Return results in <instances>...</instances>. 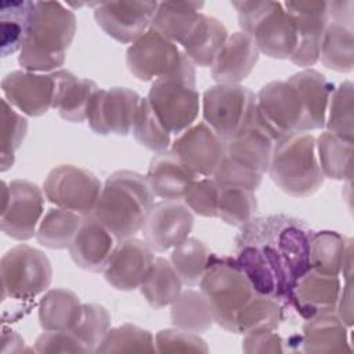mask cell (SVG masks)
<instances>
[{
	"instance_id": "6da1fadb",
	"label": "cell",
	"mask_w": 354,
	"mask_h": 354,
	"mask_svg": "<svg viewBox=\"0 0 354 354\" xmlns=\"http://www.w3.org/2000/svg\"><path fill=\"white\" fill-rule=\"evenodd\" d=\"M76 33V17L59 1H33L18 62L29 72L50 73L64 65Z\"/></svg>"
},
{
	"instance_id": "7a4b0ae2",
	"label": "cell",
	"mask_w": 354,
	"mask_h": 354,
	"mask_svg": "<svg viewBox=\"0 0 354 354\" xmlns=\"http://www.w3.org/2000/svg\"><path fill=\"white\" fill-rule=\"evenodd\" d=\"M153 198L145 176L118 170L105 180L90 216L122 241L141 231L155 203Z\"/></svg>"
},
{
	"instance_id": "3957f363",
	"label": "cell",
	"mask_w": 354,
	"mask_h": 354,
	"mask_svg": "<svg viewBox=\"0 0 354 354\" xmlns=\"http://www.w3.org/2000/svg\"><path fill=\"white\" fill-rule=\"evenodd\" d=\"M267 173L274 184L295 198L315 194L324 184L315 137L311 133H293L279 138L272 149Z\"/></svg>"
},
{
	"instance_id": "277c9868",
	"label": "cell",
	"mask_w": 354,
	"mask_h": 354,
	"mask_svg": "<svg viewBox=\"0 0 354 354\" xmlns=\"http://www.w3.org/2000/svg\"><path fill=\"white\" fill-rule=\"evenodd\" d=\"M314 231L301 220L288 214L253 217L241 227L235 239H254L268 245L282 263L290 282L310 270V239Z\"/></svg>"
},
{
	"instance_id": "5b68a950",
	"label": "cell",
	"mask_w": 354,
	"mask_h": 354,
	"mask_svg": "<svg viewBox=\"0 0 354 354\" xmlns=\"http://www.w3.org/2000/svg\"><path fill=\"white\" fill-rule=\"evenodd\" d=\"M147 100L170 134L192 126L199 113L195 65L183 55L177 69L152 82Z\"/></svg>"
},
{
	"instance_id": "8992f818",
	"label": "cell",
	"mask_w": 354,
	"mask_h": 354,
	"mask_svg": "<svg viewBox=\"0 0 354 354\" xmlns=\"http://www.w3.org/2000/svg\"><path fill=\"white\" fill-rule=\"evenodd\" d=\"M242 32L253 37L260 53L275 59L292 57L297 32L292 15L279 1H232Z\"/></svg>"
},
{
	"instance_id": "52a82bcc",
	"label": "cell",
	"mask_w": 354,
	"mask_h": 354,
	"mask_svg": "<svg viewBox=\"0 0 354 354\" xmlns=\"http://www.w3.org/2000/svg\"><path fill=\"white\" fill-rule=\"evenodd\" d=\"M199 288L212 308L216 324L234 333L236 315L256 295L235 257L212 253Z\"/></svg>"
},
{
	"instance_id": "ba28073f",
	"label": "cell",
	"mask_w": 354,
	"mask_h": 354,
	"mask_svg": "<svg viewBox=\"0 0 354 354\" xmlns=\"http://www.w3.org/2000/svg\"><path fill=\"white\" fill-rule=\"evenodd\" d=\"M0 277L3 299L30 300L48 289L53 267L44 252L21 243L3 254Z\"/></svg>"
},
{
	"instance_id": "9c48e42d",
	"label": "cell",
	"mask_w": 354,
	"mask_h": 354,
	"mask_svg": "<svg viewBox=\"0 0 354 354\" xmlns=\"http://www.w3.org/2000/svg\"><path fill=\"white\" fill-rule=\"evenodd\" d=\"M235 243L234 257L254 293L274 297L286 306L293 283L275 252L264 242L254 239H235Z\"/></svg>"
},
{
	"instance_id": "30bf717a",
	"label": "cell",
	"mask_w": 354,
	"mask_h": 354,
	"mask_svg": "<svg viewBox=\"0 0 354 354\" xmlns=\"http://www.w3.org/2000/svg\"><path fill=\"white\" fill-rule=\"evenodd\" d=\"M44 192L28 180L3 181L1 231L17 241H28L36 235L44 216Z\"/></svg>"
},
{
	"instance_id": "8fae6325",
	"label": "cell",
	"mask_w": 354,
	"mask_h": 354,
	"mask_svg": "<svg viewBox=\"0 0 354 354\" xmlns=\"http://www.w3.org/2000/svg\"><path fill=\"white\" fill-rule=\"evenodd\" d=\"M102 183L90 170L76 165L54 167L43 183L46 199L57 207L88 216L101 194Z\"/></svg>"
},
{
	"instance_id": "7c38bea8",
	"label": "cell",
	"mask_w": 354,
	"mask_h": 354,
	"mask_svg": "<svg viewBox=\"0 0 354 354\" xmlns=\"http://www.w3.org/2000/svg\"><path fill=\"white\" fill-rule=\"evenodd\" d=\"M256 106L277 141L293 133H310L303 101L288 80L264 84L256 94Z\"/></svg>"
},
{
	"instance_id": "4fadbf2b",
	"label": "cell",
	"mask_w": 354,
	"mask_h": 354,
	"mask_svg": "<svg viewBox=\"0 0 354 354\" xmlns=\"http://www.w3.org/2000/svg\"><path fill=\"white\" fill-rule=\"evenodd\" d=\"M256 105V94L241 84H214L203 93L202 113L205 123L227 141L246 122Z\"/></svg>"
},
{
	"instance_id": "5bb4252c",
	"label": "cell",
	"mask_w": 354,
	"mask_h": 354,
	"mask_svg": "<svg viewBox=\"0 0 354 354\" xmlns=\"http://www.w3.org/2000/svg\"><path fill=\"white\" fill-rule=\"evenodd\" d=\"M94 7V18L98 26L112 39L133 44L152 25L158 1H98Z\"/></svg>"
},
{
	"instance_id": "9a60e30c",
	"label": "cell",
	"mask_w": 354,
	"mask_h": 354,
	"mask_svg": "<svg viewBox=\"0 0 354 354\" xmlns=\"http://www.w3.org/2000/svg\"><path fill=\"white\" fill-rule=\"evenodd\" d=\"M140 100V94L127 87L98 88L87 112L90 129L101 136L131 133Z\"/></svg>"
},
{
	"instance_id": "2e32d148",
	"label": "cell",
	"mask_w": 354,
	"mask_h": 354,
	"mask_svg": "<svg viewBox=\"0 0 354 354\" xmlns=\"http://www.w3.org/2000/svg\"><path fill=\"white\" fill-rule=\"evenodd\" d=\"M183 55V51H180L176 43L153 28H149L140 39L129 46L126 64L138 80L153 82L177 69Z\"/></svg>"
},
{
	"instance_id": "e0dca14e",
	"label": "cell",
	"mask_w": 354,
	"mask_h": 354,
	"mask_svg": "<svg viewBox=\"0 0 354 354\" xmlns=\"http://www.w3.org/2000/svg\"><path fill=\"white\" fill-rule=\"evenodd\" d=\"M192 227L194 214L185 203L163 199L153 203L141 231L151 249L163 253L185 241Z\"/></svg>"
},
{
	"instance_id": "ac0fdd59",
	"label": "cell",
	"mask_w": 354,
	"mask_h": 354,
	"mask_svg": "<svg viewBox=\"0 0 354 354\" xmlns=\"http://www.w3.org/2000/svg\"><path fill=\"white\" fill-rule=\"evenodd\" d=\"M55 75L29 71H12L1 80L4 98L28 116H41L53 108L55 97Z\"/></svg>"
},
{
	"instance_id": "d6986e66",
	"label": "cell",
	"mask_w": 354,
	"mask_h": 354,
	"mask_svg": "<svg viewBox=\"0 0 354 354\" xmlns=\"http://www.w3.org/2000/svg\"><path fill=\"white\" fill-rule=\"evenodd\" d=\"M170 151L196 176L212 177L225 155V144L209 124L198 122L174 138Z\"/></svg>"
},
{
	"instance_id": "ffe728a7",
	"label": "cell",
	"mask_w": 354,
	"mask_h": 354,
	"mask_svg": "<svg viewBox=\"0 0 354 354\" xmlns=\"http://www.w3.org/2000/svg\"><path fill=\"white\" fill-rule=\"evenodd\" d=\"M282 4L292 15L297 32V44L289 59L297 66L310 68L319 61L321 41L329 21L326 1H286Z\"/></svg>"
},
{
	"instance_id": "44dd1931",
	"label": "cell",
	"mask_w": 354,
	"mask_h": 354,
	"mask_svg": "<svg viewBox=\"0 0 354 354\" xmlns=\"http://www.w3.org/2000/svg\"><path fill=\"white\" fill-rule=\"evenodd\" d=\"M155 260L153 250L136 236L122 239L102 270L105 281L118 290H134L147 278Z\"/></svg>"
},
{
	"instance_id": "7402d4cb",
	"label": "cell",
	"mask_w": 354,
	"mask_h": 354,
	"mask_svg": "<svg viewBox=\"0 0 354 354\" xmlns=\"http://www.w3.org/2000/svg\"><path fill=\"white\" fill-rule=\"evenodd\" d=\"M340 292L339 277L310 268L295 282L285 308L295 311L306 321L318 314L335 311Z\"/></svg>"
},
{
	"instance_id": "603a6c76",
	"label": "cell",
	"mask_w": 354,
	"mask_h": 354,
	"mask_svg": "<svg viewBox=\"0 0 354 354\" xmlns=\"http://www.w3.org/2000/svg\"><path fill=\"white\" fill-rule=\"evenodd\" d=\"M275 142L274 134L267 127L254 105L239 131L224 141L225 155L264 174L268 170Z\"/></svg>"
},
{
	"instance_id": "cb8c5ba5",
	"label": "cell",
	"mask_w": 354,
	"mask_h": 354,
	"mask_svg": "<svg viewBox=\"0 0 354 354\" xmlns=\"http://www.w3.org/2000/svg\"><path fill=\"white\" fill-rule=\"evenodd\" d=\"M120 239L94 217L84 216L72 241L69 254L76 266L91 272H102Z\"/></svg>"
},
{
	"instance_id": "d4e9b609",
	"label": "cell",
	"mask_w": 354,
	"mask_h": 354,
	"mask_svg": "<svg viewBox=\"0 0 354 354\" xmlns=\"http://www.w3.org/2000/svg\"><path fill=\"white\" fill-rule=\"evenodd\" d=\"M260 51L248 33L228 35L221 51L210 66V75L218 84H239L254 69Z\"/></svg>"
},
{
	"instance_id": "484cf974",
	"label": "cell",
	"mask_w": 354,
	"mask_h": 354,
	"mask_svg": "<svg viewBox=\"0 0 354 354\" xmlns=\"http://www.w3.org/2000/svg\"><path fill=\"white\" fill-rule=\"evenodd\" d=\"M145 178L155 196L178 201L184 198L198 176L174 152L162 151L151 159Z\"/></svg>"
},
{
	"instance_id": "4316f807",
	"label": "cell",
	"mask_w": 354,
	"mask_h": 354,
	"mask_svg": "<svg viewBox=\"0 0 354 354\" xmlns=\"http://www.w3.org/2000/svg\"><path fill=\"white\" fill-rule=\"evenodd\" d=\"M300 344L303 351L311 354L351 353L347 325L336 311L322 313L308 318L303 324Z\"/></svg>"
},
{
	"instance_id": "83f0119b",
	"label": "cell",
	"mask_w": 354,
	"mask_h": 354,
	"mask_svg": "<svg viewBox=\"0 0 354 354\" xmlns=\"http://www.w3.org/2000/svg\"><path fill=\"white\" fill-rule=\"evenodd\" d=\"M55 75V97L53 109L68 122L80 123L87 120V112L98 86L90 80L77 77L66 69L54 71Z\"/></svg>"
},
{
	"instance_id": "f1b7e54d",
	"label": "cell",
	"mask_w": 354,
	"mask_h": 354,
	"mask_svg": "<svg viewBox=\"0 0 354 354\" xmlns=\"http://www.w3.org/2000/svg\"><path fill=\"white\" fill-rule=\"evenodd\" d=\"M299 93L306 116L308 130H318L325 127L326 111L333 84L317 69L306 68L286 79Z\"/></svg>"
},
{
	"instance_id": "f546056e",
	"label": "cell",
	"mask_w": 354,
	"mask_h": 354,
	"mask_svg": "<svg viewBox=\"0 0 354 354\" xmlns=\"http://www.w3.org/2000/svg\"><path fill=\"white\" fill-rule=\"evenodd\" d=\"M227 37L228 30L220 19L202 14L196 26L180 46L194 65L212 66Z\"/></svg>"
},
{
	"instance_id": "4dcf8cb0",
	"label": "cell",
	"mask_w": 354,
	"mask_h": 354,
	"mask_svg": "<svg viewBox=\"0 0 354 354\" xmlns=\"http://www.w3.org/2000/svg\"><path fill=\"white\" fill-rule=\"evenodd\" d=\"M203 1H162L158 3L151 28L176 44H181L199 22Z\"/></svg>"
},
{
	"instance_id": "1f68e13d",
	"label": "cell",
	"mask_w": 354,
	"mask_h": 354,
	"mask_svg": "<svg viewBox=\"0 0 354 354\" xmlns=\"http://www.w3.org/2000/svg\"><path fill=\"white\" fill-rule=\"evenodd\" d=\"M319 59L328 69L340 73L353 71L354 40L351 22L328 21L321 41Z\"/></svg>"
},
{
	"instance_id": "d6a6232c",
	"label": "cell",
	"mask_w": 354,
	"mask_h": 354,
	"mask_svg": "<svg viewBox=\"0 0 354 354\" xmlns=\"http://www.w3.org/2000/svg\"><path fill=\"white\" fill-rule=\"evenodd\" d=\"M138 289L147 303L152 308L159 310L166 306H171V303L180 296L183 292V281L170 260L158 256Z\"/></svg>"
},
{
	"instance_id": "836d02e7",
	"label": "cell",
	"mask_w": 354,
	"mask_h": 354,
	"mask_svg": "<svg viewBox=\"0 0 354 354\" xmlns=\"http://www.w3.org/2000/svg\"><path fill=\"white\" fill-rule=\"evenodd\" d=\"M79 296L64 288L50 289L39 301V322L43 330H71L79 311Z\"/></svg>"
},
{
	"instance_id": "e575fe53",
	"label": "cell",
	"mask_w": 354,
	"mask_h": 354,
	"mask_svg": "<svg viewBox=\"0 0 354 354\" xmlns=\"http://www.w3.org/2000/svg\"><path fill=\"white\" fill-rule=\"evenodd\" d=\"M317 156L324 177L347 180L353 177V141L324 131L315 138Z\"/></svg>"
},
{
	"instance_id": "d590c367",
	"label": "cell",
	"mask_w": 354,
	"mask_h": 354,
	"mask_svg": "<svg viewBox=\"0 0 354 354\" xmlns=\"http://www.w3.org/2000/svg\"><path fill=\"white\" fill-rule=\"evenodd\" d=\"M351 242V238H346L336 231L324 230L313 232L308 254L310 268L322 274L339 277L346 250Z\"/></svg>"
},
{
	"instance_id": "8d00e7d4",
	"label": "cell",
	"mask_w": 354,
	"mask_h": 354,
	"mask_svg": "<svg viewBox=\"0 0 354 354\" xmlns=\"http://www.w3.org/2000/svg\"><path fill=\"white\" fill-rule=\"evenodd\" d=\"M83 218L84 216L76 212L55 206L43 216L35 236L44 248L66 249L75 239Z\"/></svg>"
},
{
	"instance_id": "74e56055",
	"label": "cell",
	"mask_w": 354,
	"mask_h": 354,
	"mask_svg": "<svg viewBox=\"0 0 354 354\" xmlns=\"http://www.w3.org/2000/svg\"><path fill=\"white\" fill-rule=\"evenodd\" d=\"M170 319L176 328L195 333L209 330L216 322L206 297L194 289L183 290L171 303Z\"/></svg>"
},
{
	"instance_id": "f35d334b",
	"label": "cell",
	"mask_w": 354,
	"mask_h": 354,
	"mask_svg": "<svg viewBox=\"0 0 354 354\" xmlns=\"http://www.w3.org/2000/svg\"><path fill=\"white\" fill-rule=\"evenodd\" d=\"M285 306L268 296L254 295L239 311L234 333L246 335L254 330H275L285 317Z\"/></svg>"
},
{
	"instance_id": "ab89813d",
	"label": "cell",
	"mask_w": 354,
	"mask_h": 354,
	"mask_svg": "<svg viewBox=\"0 0 354 354\" xmlns=\"http://www.w3.org/2000/svg\"><path fill=\"white\" fill-rule=\"evenodd\" d=\"M33 1H1L0 3V33L1 55L7 57L19 51L29 26Z\"/></svg>"
},
{
	"instance_id": "60d3db41",
	"label": "cell",
	"mask_w": 354,
	"mask_h": 354,
	"mask_svg": "<svg viewBox=\"0 0 354 354\" xmlns=\"http://www.w3.org/2000/svg\"><path fill=\"white\" fill-rule=\"evenodd\" d=\"M212 252L196 238H187L171 249L170 263L181 278L183 283L188 286L199 285V281L207 267Z\"/></svg>"
},
{
	"instance_id": "b9f144b4",
	"label": "cell",
	"mask_w": 354,
	"mask_h": 354,
	"mask_svg": "<svg viewBox=\"0 0 354 354\" xmlns=\"http://www.w3.org/2000/svg\"><path fill=\"white\" fill-rule=\"evenodd\" d=\"M111 329V314L97 303H83L71 332L86 346L88 353H95L102 339Z\"/></svg>"
},
{
	"instance_id": "7bdbcfd3",
	"label": "cell",
	"mask_w": 354,
	"mask_h": 354,
	"mask_svg": "<svg viewBox=\"0 0 354 354\" xmlns=\"http://www.w3.org/2000/svg\"><path fill=\"white\" fill-rule=\"evenodd\" d=\"M155 336L137 325L123 324L111 328L95 353H155Z\"/></svg>"
},
{
	"instance_id": "ee69618b",
	"label": "cell",
	"mask_w": 354,
	"mask_h": 354,
	"mask_svg": "<svg viewBox=\"0 0 354 354\" xmlns=\"http://www.w3.org/2000/svg\"><path fill=\"white\" fill-rule=\"evenodd\" d=\"M131 133L134 138L145 148L162 152L171 145V134L162 124L147 98H141L137 106Z\"/></svg>"
},
{
	"instance_id": "f6af8a7d",
	"label": "cell",
	"mask_w": 354,
	"mask_h": 354,
	"mask_svg": "<svg viewBox=\"0 0 354 354\" xmlns=\"http://www.w3.org/2000/svg\"><path fill=\"white\" fill-rule=\"evenodd\" d=\"M326 131L351 140L354 133V111H353V83L343 82L333 88L325 119Z\"/></svg>"
},
{
	"instance_id": "bcb514c9",
	"label": "cell",
	"mask_w": 354,
	"mask_h": 354,
	"mask_svg": "<svg viewBox=\"0 0 354 354\" xmlns=\"http://www.w3.org/2000/svg\"><path fill=\"white\" fill-rule=\"evenodd\" d=\"M28 133V120L14 109L6 98H1V130H0V155L1 171L12 167L15 151L21 147Z\"/></svg>"
},
{
	"instance_id": "7dc6e473",
	"label": "cell",
	"mask_w": 354,
	"mask_h": 354,
	"mask_svg": "<svg viewBox=\"0 0 354 354\" xmlns=\"http://www.w3.org/2000/svg\"><path fill=\"white\" fill-rule=\"evenodd\" d=\"M257 210L254 191L246 188H223L220 187L218 214L224 223L242 227L249 223Z\"/></svg>"
},
{
	"instance_id": "c3c4849f",
	"label": "cell",
	"mask_w": 354,
	"mask_h": 354,
	"mask_svg": "<svg viewBox=\"0 0 354 354\" xmlns=\"http://www.w3.org/2000/svg\"><path fill=\"white\" fill-rule=\"evenodd\" d=\"M212 177L223 188H246L256 191L261 184L263 173L224 155Z\"/></svg>"
},
{
	"instance_id": "681fc988",
	"label": "cell",
	"mask_w": 354,
	"mask_h": 354,
	"mask_svg": "<svg viewBox=\"0 0 354 354\" xmlns=\"http://www.w3.org/2000/svg\"><path fill=\"white\" fill-rule=\"evenodd\" d=\"M183 199L184 203L191 209V212L202 217H217L220 185L213 177L196 178L191 184Z\"/></svg>"
},
{
	"instance_id": "f907efd6",
	"label": "cell",
	"mask_w": 354,
	"mask_h": 354,
	"mask_svg": "<svg viewBox=\"0 0 354 354\" xmlns=\"http://www.w3.org/2000/svg\"><path fill=\"white\" fill-rule=\"evenodd\" d=\"M158 353H207L209 347L199 333L180 328L162 329L155 335Z\"/></svg>"
},
{
	"instance_id": "816d5d0a",
	"label": "cell",
	"mask_w": 354,
	"mask_h": 354,
	"mask_svg": "<svg viewBox=\"0 0 354 354\" xmlns=\"http://www.w3.org/2000/svg\"><path fill=\"white\" fill-rule=\"evenodd\" d=\"M33 353H88V350L71 330H44L37 336Z\"/></svg>"
},
{
	"instance_id": "f5cc1de1",
	"label": "cell",
	"mask_w": 354,
	"mask_h": 354,
	"mask_svg": "<svg viewBox=\"0 0 354 354\" xmlns=\"http://www.w3.org/2000/svg\"><path fill=\"white\" fill-rule=\"evenodd\" d=\"M283 339L275 330H254L243 335L242 350L248 354L283 353Z\"/></svg>"
},
{
	"instance_id": "db71d44e",
	"label": "cell",
	"mask_w": 354,
	"mask_h": 354,
	"mask_svg": "<svg viewBox=\"0 0 354 354\" xmlns=\"http://www.w3.org/2000/svg\"><path fill=\"white\" fill-rule=\"evenodd\" d=\"M335 311L339 315V318L347 325V328H350L353 325V288H351V279L346 281V283L343 285Z\"/></svg>"
},
{
	"instance_id": "11a10c76",
	"label": "cell",
	"mask_w": 354,
	"mask_h": 354,
	"mask_svg": "<svg viewBox=\"0 0 354 354\" xmlns=\"http://www.w3.org/2000/svg\"><path fill=\"white\" fill-rule=\"evenodd\" d=\"M1 353L7 354V353H21V351H29L25 348V342L24 339L14 330H7L3 329V335H1Z\"/></svg>"
}]
</instances>
